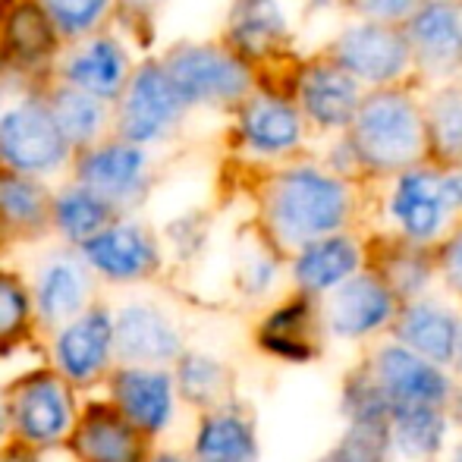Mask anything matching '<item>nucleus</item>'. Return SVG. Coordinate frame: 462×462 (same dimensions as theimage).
<instances>
[{
  "label": "nucleus",
  "mask_w": 462,
  "mask_h": 462,
  "mask_svg": "<svg viewBox=\"0 0 462 462\" xmlns=\"http://www.w3.org/2000/svg\"><path fill=\"white\" fill-rule=\"evenodd\" d=\"M353 211L349 186L337 173L318 167H290L271 180L264 192V224L280 245L302 249L311 239L340 233Z\"/></svg>",
  "instance_id": "1"
},
{
  "label": "nucleus",
  "mask_w": 462,
  "mask_h": 462,
  "mask_svg": "<svg viewBox=\"0 0 462 462\" xmlns=\"http://www.w3.org/2000/svg\"><path fill=\"white\" fill-rule=\"evenodd\" d=\"M349 145L368 171L402 173L428 154V120L409 95L377 92L362 101L349 126Z\"/></svg>",
  "instance_id": "2"
},
{
  "label": "nucleus",
  "mask_w": 462,
  "mask_h": 462,
  "mask_svg": "<svg viewBox=\"0 0 462 462\" xmlns=\"http://www.w3.org/2000/svg\"><path fill=\"white\" fill-rule=\"evenodd\" d=\"M161 60H164L167 73L189 104V110L239 107L252 95L249 60H243L230 44L220 48V44L186 42L171 48Z\"/></svg>",
  "instance_id": "3"
},
{
  "label": "nucleus",
  "mask_w": 462,
  "mask_h": 462,
  "mask_svg": "<svg viewBox=\"0 0 462 462\" xmlns=\"http://www.w3.org/2000/svg\"><path fill=\"white\" fill-rule=\"evenodd\" d=\"M76 158L73 145L57 126L48 97L25 95L0 116V164L29 177L60 173Z\"/></svg>",
  "instance_id": "4"
},
{
  "label": "nucleus",
  "mask_w": 462,
  "mask_h": 462,
  "mask_svg": "<svg viewBox=\"0 0 462 462\" xmlns=\"http://www.w3.org/2000/svg\"><path fill=\"white\" fill-rule=\"evenodd\" d=\"M189 104L173 86L164 60H145L133 69L129 86L114 104V135L135 145L167 142L183 123Z\"/></svg>",
  "instance_id": "5"
},
{
  "label": "nucleus",
  "mask_w": 462,
  "mask_h": 462,
  "mask_svg": "<svg viewBox=\"0 0 462 462\" xmlns=\"http://www.w3.org/2000/svg\"><path fill=\"white\" fill-rule=\"evenodd\" d=\"M73 173L79 183L95 189L101 199H107L116 211H126L148 195L152 158H148L145 145H135V142L120 139V135H107V139L76 152Z\"/></svg>",
  "instance_id": "6"
},
{
  "label": "nucleus",
  "mask_w": 462,
  "mask_h": 462,
  "mask_svg": "<svg viewBox=\"0 0 462 462\" xmlns=\"http://www.w3.org/2000/svg\"><path fill=\"white\" fill-rule=\"evenodd\" d=\"M453 211H462V177L409 167L400 173L390 195V217L412 243H431L440 236Z\"/></svg>",
  "instance_id": "7"
},
{
  "label": "nucleus",
  "mask_w": 462,
  "mask_h": 462,
  "mask_svg": "<svg viewBox=\"0 0 462 462\" xmlns=\"http://www.w3.org/2000/svg\"><path fill=\"white\" fill-rule=\"evenodd\" d=\"M368 374L374 377L377 390H381L383 402H387L390 415L396 409L409 406H440L447 409L453 402V383L444 374L438 362L425 359V356L412 353L402 343L393 346H381L365 362Z\"/></svg>",
  "instance_id": "8"
},
{
  "label": "nucleus",
  "mask_w": 462,
  "mask_h": 462,
  "mask_svg": "<svg viewBox=\"0 0 462 462\" xmlns=\"http://www.w3.org/2000/svg\"><path fill=\"white\" fill-rule=\"evenodd\" d=\"M330 57L359 82L390 86L409 69L412 48L406 32L393 29L390 23L362 19L340 29V35L330 42Z\"/></svg>",
  "instance_id": "9"
},
{
  "label": "nucleus",
  "mask_w": 462,
  "mask_h": 462,
  "mask_svg": "<svg viewBox=\"0 0 462 462\" xmlns=\"http://www.w3.org/2000/svg\"><path fill=\"white\" fill-rule=\"evenodd\" d=\"M60 42V32L42 0H16L0 29V76L35 79L48 69H57Z\"/></svg>",
  "instance_id": "10"
},
{
  "label": "nucleus",
  "mask_w": 462,
  "mask_h": 462,
  "mask_svg": "<svg viewBox=\"0 0 462 462\" xmlns=\"http://www.w3.org/2000/svg\"><path fill=\"white\" fill-rule=\"evenodd\" d=\"M133 60H129L126 44L107 32H92V35L73 42L67 54H60L57 63V79L76 86L82 92L101 97V101L116 104L123 88L129 86L133 76Z\"/></svg>",
  "instance_id": "11"
},
{
  "label": "nucleus",
  "mask_w": 462,
  "mask_h": 462,
  "mask_svg": "<svg viewBox=\"0 0 462 462\" xmlns=\"http://www.w3.org/2000/svg\"><path fill=\"white\" fill-rule=\"evenodd\" d=\"M396 302L400 299L393 296V290L374 271L353 274L330 292H324V328L334 330L343 340H359V337L381 330L383 324H393L396 311H400Z\"/></svg>",
  "instance_id": "12"
},
{
  "label": "nucleus",
  "mask_w": 462,
  "mask_h": 462,
  "mask_svg": "<svg viewBox=\"0 0 462 462\" xmlns=\"http://www.w3.org/2000/svg\"><path fill=\"white\" fill-rule=\"evenodd\" d=\"M412 60L434 79L462 73V4L425 0L406 25Z\"/></svg>",
  "instance_id": "13"
},
{
  "label": "nucleus",
  "mask_w": 462,
  "mask_h": 462,
  "mask_svg": "<svg viewBox=\"0 0 462 462\" xmlns=\"http://www.w3.org/2000/svg\"><path fill=\"white\" fill-rule=\"evenodd\" d=\"M299 104L302 114L315 123L318 129H343L353 126L356 114L362 107L359 79L353 73L330 60H315L299 73Z\"/></svg>",
  "instance_id": "14"
},
{
  "label": "nucleus",
  "mask_w": 462,
  "mask_h": 462,
  "mask_svg": "<svg viewBox=\"0 0 462 462\" xmlns=\"http://www.w3.org/2000/svg\"><path fill=\"white\" fill-rule=\"evenodd\" d=\"M236 135L245 152L258 158H280L299 148L305 135L302 114L280 95H249L239 104Z\"/></svg>",
  "instance_id": "15"
},
{
  "label": "nucleus",
  "mask_w": 462,
  "mask_h": 462,
  "mask_svg": "<svg viewBox=\"0 0 462 462\" xmlns=\"http://www.w3.org/2000/svg\"><path fill=\"white\" fill-rule=\"evenodd\" d=\"M86 264L110 280L148 277L161 262L154 236L133 220H114L82 245Z\"/></svg>",
  "instance_id": "16"
},
{
  "label": "nucleus",
  "mask_w": 462,
  "mask_h": 462,
  "mask_svg": "<svg viewBox=\"0 0 462 462\" xmlns=\"http://www.w3.org/2000/svg\"><path fill=\"white\" fill-rule=\"evenodd\" d=\"M459 334H462L459 318L450 309H444L440 302H428V299H412L393 318L396 343L425 356V359L438 362V365L457 362Z\"/></svg>",
  "instance_id": "17"
},
{
  "label": "nucleus",
  "mask_w": 462,
  "mask_h": 462,
  "mask_svg": "<svg viewBox=\"0 0 462 462\" xmlns=\"http://www.w3.org/2000/svg\"><path fill=\"white\" fill-rule=\"evenodd\" d=\"M13 419L32 444H54L69 428V400L57 377L35 374L19 383L13 396Z\"/></svg>",
  "instance_id": "18"
},
{
  "label": "nucleus",
  "mask_w": 462,
  "mask_h": 462,
  "mask_svg": "<svg viewBox=\"0 0 462 462\" xmlns=\"http://www.w3.org/2000/svg\"><path fill=\"white\" fill-rule=\"evenodd\" d=\"M54 195L44 189L42 177H29L0 164V243L32 239L51 224Z\"/></svg>",
  "instance_id": "19"
},
{
  "label": "nucleus",
  "mask_w": 462,
  "mask_h": 462,
  "mask_svg": "<svg viewBox=\"0 0 462 462\" xmlns=\"http://www.w3.org/2000/svg\"><path fill=\"white\" fill-rule=\"evenodd\" d=\"M321 330L324 318L321 309L311 302L309 292H302L292 302L280 305L277 311H271L268 321L258 330V343L268 353L280 356L290 362H309L321 353Z\"/></svg>",
  "instance_id": "20"
},
{
  "label": "nucleus",
  "mask_w": 462,
  "mask_h": 462,
  "mask_svg": "<svg viewBox=\"0 0 462 462\" xmlns=\"http://www.w3.org/2000/svg\"><path fill=\"white\" fill-rule=\"evenodd\" d=\"M362 264V249L343 233H330V236L311 239L299 249L296 255V283L309 296H324L334 286H340L343 280L359 274Z\"/></svg>",
  "instance_id": "21"
},
{
  "label": "nucleus",
  "mask_w": 462,
  "mask_h": 462,
  "mask_svg": "<svg viewBox=\"0 0 462 462\" xmlns=\"http://www.w3.org/2000/svg\"><path fill=\"white\" fill-rule=\"evenodd\" d=\"M44 97H48L51 114L73 145V152H82V148L107 139V129L114 133V104L110 101H101V97L67 86L60 79L44 92Z\"/></svg>",
  "instance_id": "22"
},
{
  "label": "nucleus",
  "mask_w": 462,
  "mask_h": 462,
  "mask_svg": "<svg viewBox=\"0 0 462 462\" xmlns=\"http://www.w3.org/2000/svg\"><path fill=\"white\" fill-rule=\"evenodd\" d=\"M73 447L82 462H142L145 450L139 425L107 406H92L73 434Z\"/></svg>",
  "instance_id": "23"
},
{
  "label": "nucleus",
  "mask_w": 462,
  "mask_h": 462,
  "mask_svg": "<svg viewBox=\"0 0 462 462\" xmlns=\"http://www.w3.org/2000/svg\"><path fill=\"white\" fill-rule=\"evenodd\" d=\"M286 29V13L277 0H236L226 23V42L243 60H264L280 51Z\"/></svg>",
  "instance_id": "24"
},
{
  "label": "nucleus",
  "mask_w": 462,
  "mask_h": 462,
  "mask_svg": "<svg viewBox=\"0 0 462 462\" xmlns=\"http://www.w3.org/2000/svg\"><path fill=\"white\" fill-rule=\"evenodd\" d=\"M116 353L129 362H167L180 353V334L152 305H129L114 324Z\"/></svg>",
  "instance_id": "25"
},
{
  "label": "nucleus",
  "mask_w": 462,
  "mask_h": 462,
  "mask_svg": "<svg viewBox=\"0 0 462 462\" xmlns=\"http://www.w3.org/2000/svg\"><path fill=\"white\" fill-rule=\"evenodd\" d=\"M114 393L123 415L142 431H161L171 421L173 390L164 371L126 368L114 377Z\"/></svg>",
  "instance_id": "26"
},
{
  "label": "nucleus",
  "mask_w": 462,
  "mask_h": 462,
  "mask_svg": "<svg viewBox=\"0 0 462 462\" xmlns=\"http://www.w3.org/2000/svg\"><path fill=\"white\" fill-rule=\"evenodd\" d=\"M114 343V324L107 311H88L86 318L73 321L57 340V362L73 381H92L104 368Z\"/></svg>",
  "instance_id": "27"
},
{
  "label": "nucleus",
  "mask_w": 462,
  "mask_h": 462,
  "mask_svg": "<svg viewBox=\"0 0 462 462\" xmlns=\"http://www.w3.org/2000/svg\"><path fill=\"white\" fill-rule=\"evenodd\" d=\"M114 217L116 208L107 199H101L95 189L79 183V180L63 186L54 195V205H51V224L60 230L63 239H69L76 245H86L104 226L114 224Z\"/></svg>",
  "instance_id": "28"
},
{
  "label": "nucleus",
  "mask_w": 462,
  "mask_h": 462,
  "mask_svg": "<svg viewBox=\"0 0 462 462\" xmlns=\"http://www.w3.org/2000/svg\"><path fill=\"white\" fill-rule=\"evenodd\" d=\"M255 428L239 409H217L199 428L195 462H255Z\"/></svg>",
  "instance_id": "29"
},
{
  "label": "nucleus",
  "mask_w": 462,
  "mask_h": 462,
  "mask_svg": "<svg viewBox=\"0 0 462 462\" xmlns=\"http://www.w3.org/2000/svg\"><path fill=\"white\" fill-rule=\"evenodd\" d=\"M35 296L44 321H67L69 315H76L82 309V302L88 296L86 264L69 255L48 258V264H42V274H38Z\"/></svg>",
  "instance_id": "30"
},
{
  "label": "nucleus",
  "mask_w": 462,
  "mask_h": 462,
  "mask_svg": "<svg viewBox=\"0 0 462 462\" xmlns=\"http://www.w3.org/2000/svg\"><path fill=\"white\" fill-rule=\"evenodd\" d=\"M371 271L393 290L396 299H415L428 286V280H431L434 262L428 258L425 245L402 236V239H396V243L390 239V243L383 245Z\"/></svg>",
  "instance_id": "31"
},
{
  "label": "nucleus",
  "mask_w": 462,
  "mask_h": 462,
  "mask_svg": "<svg viewBox=\"0 0 462 462\" xmlns=\"http://www.w3.org/2000/svg\"><path fill=\"white\" fill-rule=\"evenodd\" d=\"M393 450L409 459H428L444 447L447 409L440 406H409L390 415Z\"/></svg>",
  "instance_id": "32"
},
{
  "label": "nucleus",
  "mask_w": 462,
  "mask_h": 462,
  "mask_svg": "<svg viewBox=\"0 0 462 462\" xmlns=\"http://www.w3.org/2000/svg\"><path fill=\"white\" fill-rule=\"evenodd\" d=\"M428 152L440 164H462V82L444 86L431 95L425 110Z\"/></svg>",
  "instance_id": "33"
},
{
  "label": "nucleus",
  "mask_w": 462,
  "mask_h": 462,
  "mask_svg": "<svg viewBox=\"0 0 462 462\" xmlns=\"http://www.w3.org/2000/svg\"><path fill=\"white\" fill-rule=\"evenodd\" d=\"M230 371L208 356H186L180 362V390L195 406H220L230 393Z\"/></svg>",
  "instance_id": "34"
},
{
  "label": "nucleus",
  "mask_w": 462,
  "mask_h": 462,
  "mask_svg": "<svg viewBox=\"0 0 462 462\" xmlns=\"http://www.w3.org/2000/svg\"><path fill=\"white\" fill-rule=\"evenodd\" d=\"M42 4L48 6L60 38L69 44L101 29L107 13L114 10V0H42Z\"/></svg>",
  "instance_id": "35"
},
{
  "label": "nucleus",
  "mask_w": 462,
  "mask_h": 462,
  "mask_svg": "<svg viewBox=\"0 0 462 462\" xmlns=\"http://www.w3.org/2000/svg\"><path fill=\"white\" fill-rule=\"evenodd\" d=\"M29 318V296L19 277L0 271V346L16 340Z\"/></svg>",
  "instance_id": "36"
},
{
  "label": "nucleus",
  "mask_w": 462,
  "mask_h": 462,
  "mask_svg": "<svg viewBox=\"0 0 462 462\" xmlns=\"http://www.w3.org/2000/svg\"><path fill=\"white\" fill-rule=\"evenodd\" d=\"M277 277V258L271 255L268 249H252L249 255L243 258V268H239V280H243L245 292L258 296L264 292Z\"/></svg>",
  "instance_id": "37"
},
{
  "label": "nucleus",
  "mask_w": 462,
  "mask_h": 462,
  "mask_svg": "<svg viewBox=\"0 0 462 462\" xmlns=\"http://www.w3.org/2000/svg\"><path fill=\"white\" fill-rule=\"evenodd\" d=\"M356 13H362L365 19H377V23H396L406 19L419 10L425 0H349Z\"/></svg>",
  "instance_id": "38"
},
{
  "label": "nucleus",
  "mask_w": 462,
  "mask_h": 462,
  "mask_svg": "<svg viewBox=\"0 0 462 462\" xmlns=\"http://www.w3.org/2000/svg\"><path fill=\"white\" fill-rule=\"evenodd\" d=\"M438 264H440V274H444V280L450 283V290H457L462 296V224L453 230V236L444 243Z\"/></svg>",
  "instance_id": "39"
},
{
  "label": "nucleus",
  "mask_w": 462,
  "mask_h": 462,
  "mask_svg": "<svg viewBox=\"0 0 462 462\" xmlns=\"http://www.w3.org/2000/svg\"><path fill=\"white\" fill-rule=\"evenodd\" d=\"M0 462H38V459L32 457L29 450H19V447H13V450L0 453Z\"/></svg>",
  "instance_id": "40"
},
{
  "label": "nucleus",
  "mask_w": 462,
  "mask_h": 462,
  "mask_svg": "<svg viewBox=\"0 0 462 462\" xmlns=\"http://www.w3.org/2000/svg\"><path fill=\"white\" fill-rule=\"evenodd\" d=\"M120 4H123V6H129V10L145 13V10H154V6L167 4V0H120Z\"/></svg>",
  "instance_id": "41"
},
{
  "label": "nucleus",
  "mask_w": 462,
  "mask_h": 462,
  "mask_svg": "<svg viewBox=\"0 0 462 462\" xmlns=\"http://www.w3.org/2000/svg\"><path fill=\"white\" fill-rule=\"evenodd\" d=\"M16 4V0H0V29H4L6 23V13H10V6Z\"/></svg>",
  "instance_id": "42"
},
{
  "label": "nucleus",
  "mask_w": 462,
  "mask_h": 462,
  "mask_svg": "<svg viewBox=\"0 0 462 462\" xmlns=\"http://www.w3.org/2000/svg\"><path fill=\"white\" fill-rule=\"evenodd\" d=\"M457 365H459V374H462V334H459V353H457Z\"/></svg>",
  "instance_id": "43"
},
{
  "label": "nucleus",
  "mask_w": 462,
  "mask_h": 462,
  "mask_svg": "<svg viewBox=\"0 0 462 462\" xmlns=\"http://www.w3.org/2000/svg\"><path fill=\"white\" fill-rule=\"evenodd\" d=\"M154 462H186V459H180V457H161V459H154Z\"/></svg>",
  "instance_id": "44"
},
{
  "label": "nucleus",
  "mask_w": 462,
  "mask_h": 462,
  "mask_svg": "<svg viewBox=\"0 0 462 462\" xmlns=\"http://www.w3.org/2000/svg\"><path fill=\"white\" fill-rule=\"evenodd\" d=\"M4 110H6L4 107V82H0V116H4Z\"/></svg>",
  "instance_id": "45"
},
{
  "label": "nucleus",
  "mask_w": 462,
  "mask_h": 462,
  "mask_svg": "<svg viewBox=\"0 0 462 462\" xmlns=\"http://www.w3.org/2000/svg\"><path fill=\"white\" fill-rule=\"evenodd\" d=\"M453 462H462V444L457 447V457H453Z\"/></svg>",
  "instance_id": "46"
},
{
  "label": "nucleus",
  "mask_w": 462,
  "mask_h": 462,
  "mask_svg": "<svg viewBox=\"0 0 462 462\" xmlns=\"http://www.w3.org/2000/svg\"><path fill=\"white\" fill-rule=\"evenodd\" d=\"M0 431H4V406H0Z\"/></svg>",
  "instance_id": "47"
}]
</instances>
